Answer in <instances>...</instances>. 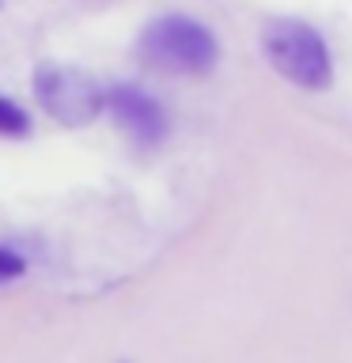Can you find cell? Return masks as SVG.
Here are the masks:
<instances>
[{
  "mask_svg": "<svg viewBox=\"0 0 352 363\" xmlns=\"http://www.w3.org/2000/svg\"><path fill=\"white\" fill-rule=\"evenodd\" d=\"M261 53L288 84L303 91H326L334 79V61H329L326 38L311 23L277 16L261 27Z\"/></svg>",
  "mask_w": 352,
  "mask_h": 363,
  "instance_id": "cell-1",
  "label": "cell"
},
{
  "mask_svg": "<svg viewBox=\"0 0 352 363\" xmlns=\"http://www.w3.org/2000/svg\"><path fill=\"white\" fill-rule=\"evenodd\" d=\"M141 57H144V65L159 68V72L201 76L216 65L220 45H216V34L197 19L159 16L155 23H148L144 34H141Z\"/></svg>",
  "mask_w": 352,
  "mask_h": 363,
  "instance_id": "cell-2",
  "label": "cell"
},
{
  "mask_svg": "<svg viewBox=\"0 0 352 363\" xmlns=\"http://www.w3.org/2000/svg\"><path fill=\"white\" fill-rule=\"evenodd\" d=\"M34 95H38L42 110L53 121L68 125V129H79V125L95 121L102 106H106V91L87 72L68 68V65H42L34 72Z\"/></svg>",
  "mask_w": 352,
  "mask_h": 363,
  "instance_id": "cell-3",
  "label": "cell"
},
{
  "mask_svg": "<svg viewBox=\"0 0 352 363\" xmlns=\"http://www.w3.org/2000/svg\"><path fill=\"white\" fill-rule=\"evenodd\" d=\"M106 106H110V113L118 118V125L133 136V140L159 144L167 136V110L159 106V99H152L141 87H133V84L110 87L106 91Z\"/></svg>",
  "mask_w": 352,
  "mask_h": 363,
  "instance_id": "cell-4",
  "label": "cell"
},
{
  "mask_svg": "<svg viewBox=\"0 0 352 363\" xmlns=\"http://www.w3.org/2000/svg\"><path fill=\"white\" fill-rule=\"evenodd\" d=\"M31 133V113L0 95V136H27Z\"/></svg>",
  "mask_w": 352,
  "mask_h": 363,
  "instance_id": "cell-5",
  "label": "cell"
},
{
  "mask_svg": "<svg viewBox=\"0 0 352 363\" xmlns=\"http://www.w3.org/2000/svg\"><path fill=\"white\" fill-rule=\"evenodd\" d=\"M27 272V261H23V254H16V250H8V246H0V284H8V280H16Z\"/></svg>",
  "mask_w": 352,
  "mask_h": 363,
  "instance_id": "cell-6",
  "label": "cell"
}]
</instances>
